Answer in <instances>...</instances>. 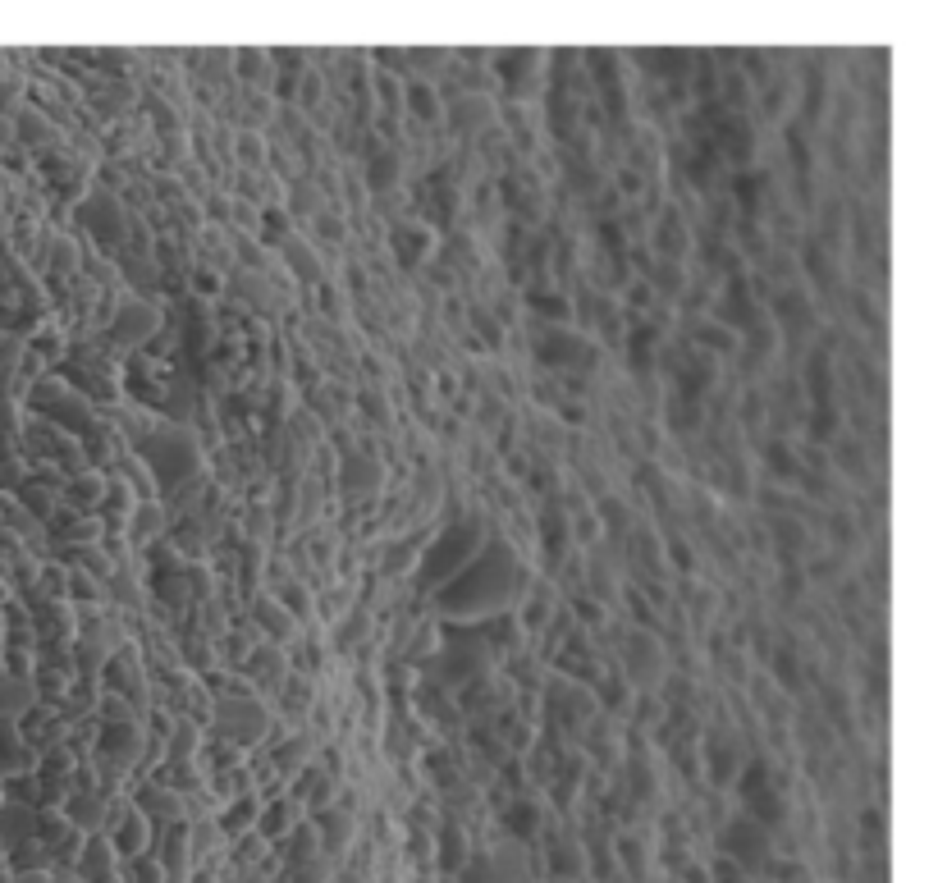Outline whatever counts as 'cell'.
Returning <instances> with one entry per match:
<instances>
[{"instance_id":"obj_1","label":"cell","mask_w":938,"mask_h":883,"mask_svg":"<svg viewBox=\"0 0 938 883\" xmlns=\"http://www.w3.org/2000/svg\"><path fill=\"white\" fill-rule=\"evenodd\" d=\"M513 586H518V563H513V550L499 545V540H486L481 554L467 563L463 572H453L440 591V609L444 614H495L513 600Z\"/></svg>"},{"instance_id":"obj_2","label":"cell","mask_w":938,"mask_h":883,"mask_svg":"<svg viewBox=\"0 0 938 883\" xmlns=\"http://www.w3.org/2000/svg\"><path fill=\"white\" fill-rule=\"evenodd\" d=\"M481 545H486L481 522H449L426 550V559H421V582H449L453 572H463L481 554Z\"/></svg>"},{"instance_id":"obj_3","label":"cell","mask_w":938,"mask_h":883,"mask_svg":"<svg viewBox=\"0 0 938 883\" xmlns=\"http://www.w3.org/2000/svg\"><path fill=\"white\" fill-rule=\"evenodd\" d=\"M270 733V710L261 705V696L243 691V682H234V691L216 700V737L225 746H257Z\"/></svg>"},{"instance_id":"obj_4","label":"cell","mask_w":938,"mask_h":883,"mask_svg":"<svg viewBox=\"0 0 938 883\" xmlns=\"http://www.w3.org/2000/svg\"><path fill=\"white\" fill-rule=\"evenodd\" d=\"M234 673H238V682H248L252 696H270V691H280L284 678H289V659H284L280 646L266 641V646H252Z\"/></svg>"},{"instance_id":"obj_5","label":"cell","mask_w":938,"mask_h":883,"mask_svg":"<svg viewBox=\"0 0 938 883\" xmlns=\"http://www.w3.org/2000/svg\"><path fill=\"white\" fill-rule=\"evenodd\" d=\"M110 334H115V344H142L147 334H161V307H151L147 298L119 302L115 321H110Z\"/></svg>"},{"instance_id":"obj_6","label":"cell","mask_w":938,"mask_h":883,"mask_svg":"<svg viewBox=\"0 0 938 883\" xmlns=\"http://www.w3.org/2000/svg\"><path fill=\"white\" fill-rule=\"evenodd\" d=\"M97 751H101V760H110L115 769H129L133 760H138V751H142V728L138 723H110L106 728V737L97 742Z\"/></svg>"},{"instance_id":"obj_7","label":"cell","mask_w":938,"mask_h":883,"mask_svg":"<svg viewBox=\"0 0 938 883\" xmlns=\"http://www.w3.org/2000/svg\"><path fill=\"white\" fill-rule=\"evenodd\" d=\"M252 623L270 636V646H280V650L298 641V623L275 604V595H257V600H252Z\"/></svg>"},{"instance_id":"obj_8","label":"cell","mask_w":938,"mask_h":883,"mask_svg":"<svg viewBox=\"0 0 938 883\" xmlns=\"http://www.w3.org/2000/svg\"><path fill=\"white\" fill-rule=\"evenodd\" d=\"M257 815H261V797L257 792H243V797L225 801V810L216 815V829L234 842V838H243V833L257 829Z\"/></svg>"},{"instance_id":"obj_9","label":"cell","mask_w":938,"mask_h":883,"mask_svg":"<svg viewBox=\"0 0 938 883\" xmlns=\"http://www.w3.org/2000/svg\"><path fill=\"white\" fill-rule=\"evenodd\" d=\"M138 810L151 824H179L188 810V797H179V792H170V787H161V783H151V787H142Z\"/></svg>"},{"instance_id":"obj_10","label":"cell","mask_w":938,"mask_h":883,"mask_svg":"<svg viewBox=\"0 0 938 883\" xmlns=\"http://www.w3.org/2000/svg\"><path fill=\"white\" fill-rule=\"evenodd\" d=\"M298 801L293 797H280V801H261V815H257V829L252 833H261L266 842H280V838H289V829H298Z\"/></svg>"},{"instance_id":"obj_11","label":"cell","mask_w":938,"mask_h":883,"mask_svg":"<svg viewBox=\"0 0 938 883\" xmlns=\"http://www.w3.org/2000/svg\"><path fill=\"white\" fill-rule=\"evenodd\" d=\"M110 847H115L119 861H129V856H142V851L151 847V819L142 815V810H129V815L119 819V829L110 833Z\"/></svg>"},{"instance_id":"obj_12","label":"cell","mask_w":938,"mask_h":883,"mask_svg":"<svg viewBox=\"0 0 938 883\" xmlns=\"http://www.w3.org/2000/svg\"><path fill=\"white\" fill-rule=\"evenodd\" d=\"M490 110H495V101L481 97V92H463V97L449 106V124L453 133H476L490 124Z\"/></svg>"},{"instance_id":"obj_13","label":"cell","mask_w":938,"mask_h":883,"mask_svg":"<svg viewBox=\"0 0 938 883\" xmlns=\"http://www.w3.org/2000/svg\"><path fill=\"white\" fill-rule=\"evenodd\" d=\"M165 527H170V522H165V499H156V504H133L124 540H129V545H151Z\"/></svg>"},{"instance_id":"obj_14","label":"cell","mask_w":938,"mask_h":883,"mask_svg":"<svg viewBox=\"0 0 938 883\" xmlns=\"http://www.w3.org/2000/svg\"><path fill=\"white\" fill-rule=\"evenodd\" d=\"M316 755V737L312 733H298V737H280V751H275V769L284 778H298L307 769V760Z\"/></svg>"},{"instance_id":"obj_15","label":"cell","mask_w":938,"mask_h":883,"mask_svg":"<svg viewBox=\"0 0 938 883\" xmlns=\"http://www.w3.org/2000/svg\"><path fill=\"white\" fill-rule=\"evenodd\" d=\"M101 495H106V476H97V472H78L74 481L65 485V499L78 508V513L101 508Z\"/></svg>"},{"instance_id":"obj_16","label":"cell","mask_w":938,"mask_h":883,"mask_svg":"<svg viewBox=\"0 0 938 883\" xmlns=\"http://www.w3.org/2000/svg\"><path fill=\"white\" fill-rule=\"evenodd\" d=\"M270 595H275V604H280V609H284V614H289L298 627L316 614V595H307V586H302V582H284L280 591H270Z\"/></svg>"},{"instance_id":"obj_17","label":"cell","mask_w":938,"mask_h":883,"mask_svg":"<svg viewBox=\"0 0 938 883\" xmlns=\"http://www.w3.org/2000/svg\"><path fill=\"white\" fill-rule=\"evenodd\" d=\"M202 746H206V737H197V723L179 719L174 723V737H170V765H188V760H197Z\"/></svg>"},{"instance_id":"obj_18","label":"cell","mask_w":938,"mask_h":883,"mask_svg":"<svg viewBox=\"0 0 938 883\" xmlns=\"http://www.w3.org/2000/svg\"><path fill=\"white\" fill-rule=\"evenodd\" d=\"M234 147H238V165H243V174H261V170H266V138H261L257 129H243Z\"/></svg>"},{"instance_id":"obj_19","label":"cell","mask_w":938,"mask_h":883,"mask_svg":"<svg viewBox=\"0 0 938 883\" xmlns=\"http://www.w3.org/2000/svg\"><path fill=\"white\" fill-rule=\"evenodd\" d=\"M119 879H129V883H165V870H161V861H156L151 851H142V856H129V861L119 865Z\"/></svg>"},{"instance_id":"obj_20","label":"cell","mask_w":938,"mask_h":883,"mask_svg":"<svg viewBox=\"0 0 938 883\" xmlns=\"http://www.w3.org/2000/svg\"><path fill=\"white\" fill-rule=\"evenodd\" d=\"M367 627H371V618H367V609H348L344 618H339V632H335V646L339 650H353L362 636H367Z\"/></svg>"},{"instance_id":"obj_21","label":"cell","mask_w":938,"mask_h":883,"mask_svg":"<svg viewBox=\"0 0 938 883\" xmlns=\"http://www.w3.org/2000/svg\"><path fill=\"white\" fill-rule=\"evenodd\" d=\"M284 257L293 261V275H298V280H316V275H321L316 252L307 248V238H289V243H284Z\"/></svg>"},{"instance_id":"obj_22","label":"cell","mask_w":938,"mask_h":883,"mask_svg":"<svg viewBox=\"0 0 938 883\" xmlns=\"http://www.w3.org/2000/svg\"><path fill=\"white\" fill-rule=\"evenodd\" d=\"M65 586H69V600H74V604H97L101 600V591H106V586H101V582H92V572H83V568H74V572H69V577H65Z\"/></svg>"},{"instance_id":"obj_23","label":"cell","mask_w":938,"mask_h":883,"mask_svg":"<svg viewBox=\"0 0 938 883\" xmlns=\"http://www.w3.org/2000/svg\"><path fill=\"white\" fill-rule=\"evenodd\" d=\"M408 106L417 119H440V101H435V87H426L421 78L408 83Z\"/></svg>"},{"instance_id":"obj_24","label":"cell","mask_w":938,"mask_h":883,"mask_svg":"<svg viewBox=\"0 0 938 883\" xmlns=\"http://www.w3.org/2000/svg\"><path fill=\"white\" fill-rule=\"evenodd\" d=\"M399 179V156L394 151H376V161H371V179L367 184L376 188V193H385V184H394Z\"/></svg>"},{"instance_id":"obj_25","label":"cell","mask_w":938,"mask_h":883,"mask_svg":"<svg viewBox=\"0 0 938 883\" xmlns=\"http://www.w3.org/2000/svg\"><path fill=\"white\" fill-rule=\"evenodd\" d=\"M28 705H33V687H28V682H5V687H0V714L28 710Z\"/></svg>"},{"instance_id":"obj_26","label":"cell","mask_w":938,"mask_h":883,"mask_svg":"<svg viewBox=\"0 0 938 883\" xmlns=\"http://www.w3.org/2000/svg\"><path fill=\"white\" fill-rule=\"evenodd\" d=\"M257 856H266V838L248 833V838H234V865H252Z\"/></svg>"},{"instance_id":"obj_27","label":"cell","mask_w":938,"mask_h":883,"mask_svg":"<svg viewBox=\"0 0 938 883\" xmlns=\"http://www.w3.org/2000/svg\"><path fill=\"white\" fill-rule=\"evenodd\" d=\"M101 819V797H78L74 801V824H78V833H87L92 824Z\"/></svg>"},{"instance_id":"obj_28","label":"cell","mask_w":938,"mask_h":883,"mask_svg":"<svg viewBox=\"0 0 938 883\" xmlns=\"http://www.w3.org/2000/svg\"><path fill=\"white\" fill-rule=\"evenodd\" d=\"M312 225H316V234L330 238V243H339V238H344V225H339V216H312Z\"/></svg>"},{"instance_id":"obj_29","label":"cell","mask_w":938,"mask_h":883,"mask_svg":"<svg viewBox=\"0 0 938 883\" xmlns=\"http://www.w3.org/2000/svg\"><path fill=\"white\" fill-rule=\"evenodd\" d=\"M23 115H28V119H19V133L28 129V138H46V133H51V124H46V119H37V110H23Z\"/></svg>"},{"instance_id":"obj_30","label":"cell","mask_w":938,"mask_h":883,"mask_svg":"<svg viewBox=\"0 0 938 883\" xmlns=\"http://www.w3.org/2000/svg\"><path fill=\"white\" fill-rule=\"evenodd\" d=\"M193 284H197V289H206V293H216V289H220V280H216V275H211V270H197V275H193Z\"/></svg>"},{"instance_id":"obj_31","label":"cell","mask_w":938,"mask_h":883,"mask_svg":"<svg viewBox=\"0 0 938 883\" xmlns=\"http://www.w3.org/2000/svg\"><path fill=\"white\" fill-rule=\"evenodd\" d=\"M705 344H719V348H733V339H728V330H714V325H705Z\"/></svg>"}]
</instances>
